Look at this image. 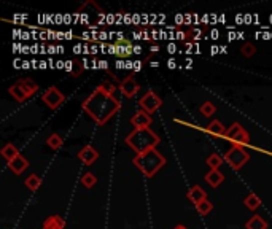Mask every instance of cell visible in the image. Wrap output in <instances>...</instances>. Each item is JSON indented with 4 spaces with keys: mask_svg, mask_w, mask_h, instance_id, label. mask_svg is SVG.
<instances>
[{
    "mask_svg": "<svg viewBox=\"0 0 272 229\" xmlns=\"http://www.w3.org/2000/svg\"><path fill=\"white\" fill-rule=\"evenodd\" d=\"M16 84H20L22 90H24V92H26V96H28V99H30L32 96L38 91V84L37 83H34L30 78H21V80H18V83Z\"/></svg>",
    "mask_w": 272,
    "mask_h": 229,
    "instance_id": "cell-15",
    "label": "cell"
},
{
    "mask_svg": "<svg viewBox=\"0 0 272 229\" xmlns=\"http://www.w3.org/2000/svg\"><path fill=\"white\" fill-rule=\"evenodd\" d=\"M96 183H98V177L92 172H86L82 177V184L84 188H92Z\"/></svg>",
    "mask_w": 272,
    "mask_h": 229,
    "instance_id": "cell-26",
    "label": "cell"
},
{
    "mask_svg": "<svg viewBox=\"0 0 272 229\" xmlns=\"http://www.w3.org/2000/svg\"><path fill=\"white\" fill-rule=\"evenodd\" d=\"M132 162L146 178H153L154 175L160 172V169H162V167L168 164V160H166L156 148H153L142 154H137L132 160Z\"/></svg>",
    "mask_w": 272,
    "mask_h": 229,
    "instance_id": "cell-3",
    "label": "cell"
},
{
    "mask_svg": "<svg viewBox=\"0 0 272 229\" xmlns=\"http://www.w3.org/2000/svg\"><path fill=\"white\" fill-rule=\"evenodd\" d=\"M169 67H170V68L175 67V62H174V60H169Z\"/></svg>",
    "mask_w": 272,
    "mask_h": 229,
    "instance_id": "cell-34",
    "label": "cell"
},
{
    "mask_svg": "<svg viewBox=\"0 0 272 229\" xmlns=\"http://www.w3.org/2000/svg\"><path fill=\"white\" fill-rule=\"evenodd\" d=\"M134 52H137V54H140V52H142V48H138V46H134Z\"/></svg>",
    "mask_w": 272,
    "mask_h": 229,
    "instance_id": "cell-31",
    "label": "cell"
},
{
    "mask_svg": "<svg viewBox=\"0 0 272 229\" xmlns=\"http://www.w3.org/2000/svg\"><path fill=\"white\" fill-rule=\"evenodd\" d=\"M255 52H256V46L253 45V43L247 42V43H244L242 48H240V54L244 58H252V56H255Z\"/></svg>",
    "mask_w": 272,
    "mask_h": 229,
    "instance_id": "cell-27",
    "label": "cell"
},
{
    "mask_svg": "<svg viewBox=\"0 0 272 229\" xmlns=\"http://www.w3.org/2000/svg\"><path fill=\"white\" fill-rule=\"evenodd\" d=\"M24 184H26V188H28V190H30V191H37V190L42 186V178L38 177V175L30 174L29 177L24 180Z\"/></svg>",
    "mask_w": 272,
    "mask_h": 229,
    "instance_id": "cell-21",
    "label": "cell"
},
{
    "mask_svg": "<svg viewBox=\"0 0 272 229\" xmlns=\"http://www.w3.org/2000/svg\"><path fill=\"white\" fill-rule=\"evenodd\" d=\"M226 130H228V129L223 126V122H222V121H218V120H214V121L207 126V132H208V134L215 136V137H224Z\"/></svg>",
    "mask_w": 272,
    "mask_h": 229,
    "instance_id": "cell-16",
    "label": "cell"
},
{
    "mask_svg": "<svg viewBox=\"0 0 272 229\" xmlns=\"http://www.w3.org/2000/svg\"><path fill=\"white\" fill-rule=\"evenodd\" d=\"M161 137L153 132L150 128L146 129H134L130 134L126 137V145L132 148L137 154H142L148 150H153L160 145Z\"/></svg>",
    "mask_w": 272,
    "mask_h": 229,
    "instance_id": "cell-2",
    "label": "cell"
},
{
    "mask_svg": "<svg viewBox=\"0 0 272 229\" xmlns=\"http://www.w3.org/2000/svg\"><path fill=\"white\" fill-rule=\"evenodd\" d=\"M99 153L92 145H84L80 152H78V160H80L84 166H92L98 161Z\"/></svg>",
    "mask_w": 272,
    "mask_h": 229,
    "instance_id": "cell-9",
    "label": "cell"
},
{
    "mask_svg": "<svg viewBox=\"0 0 272 229\" xmlns=\"http://www.w3.org/2000/svg\"><path fill=\"white\" fill-rule=\"evenodd\" d=\"M206 162H207V166L210 167V169H216V170H220V167L223 166V162H224V160L220 156V154H216V153H212L210 154L207 160H206Z\"/></svg>",
    "mask_w": 272,
    "mask_h": 229,
    "instance_id": "cell-22",
    "label": "cell"
},
{
    "mask_svg": "<svg viewBox=\"0 0 272 229\" xmlns=\"http://www.w3.org/2000/svg\"><path fill=\"white\" fill-rule=\"evenodd\" d=\"M82 108L90 118L96 121L98 126L107 124L108 120L120 112L121 102L116 99V96H112L99 84L90 98H86L82 104Z\"/></svg>",
    "mask_w": 272,
    "mask_h": 229,
    "instance_id": "cell-1",
    "label": "cell"
},
{
    "mask_svg": "<svg viewBox=\"0 0 272 229\" xmlns=\"http://www.w3.org/2000/svg\"><path fill=\"white\" fill-rule=\"evenodd\" d=\"M196 210H198V214H199L200 216H207V215L214 210V204H212V202H210L208 199H206V200L200 202V204L196 206Z\"/></svg>",
    "mask_w": 272,
    "mask_h": 229,
    "instance_id": "cell-24",
    "label": "cell"
},
{
    "mask_svg": "<svg viewBox=\"0 0 272 229\" xmlns=\"http://www.w3.org/2000/svg\"><path fill=\"white\" fill-rule=\"evenodd\" d=\"M8 94L12 96V98L16 100V102H26L28 100V96H26V92H24V90L20 86V84H13V86H10L8 88Z\"/></svg>",
    "mask_w": 272,
    "mask_h": 229,
    "instance_id": "cell-18",
    "label": "cell"
},
{
    "mask_svg": "<svg viewBox=\"0 0 272 229\" xmlns=\"http://www.w3.org/2000/svg\"><path fill=\"white\" fill-rule=\"evenodd\" d=\"M186 198H188V200H191L194 206H198V204H200L202 200L207 199V192H206L202 188H200L199 184H194V186H191V188L188 190Z\"/></svg>",
    "mask_w": 272,
    "mask_h": 229,
    "instance_id": "cell-11",
    "label": "cell"
},
{
    "mask_svg": "<svg viewBox=\"0 0 272 229\" xmlns=\"http://www.w3.org/2000/svg\"><path fill=\"white\" fill-rule=\"evenodd\" d=\"M206 182H207L212 188H218V186H220V184L224 182V175H223L220 170H216V169H210V170L206 174Z\"/></svg>",
    "mask_w": 272,
    "mask_h": 229,
    "instance_id": "cell-14",
    "label": "cell"
},
{
    "mask_svg": "<svg viewBox=\"0 0 272 229\" xmlns=\"http://www.w3.org/2000/svg\"><path fill=\"white\" fill-rule=\"evenodd\" d=\"M2 156L5 158V160L10 162V161H13L16 156H20V150L16 148V145H13V144H6L4 148H2Z\"/></svg>",
    "mask_w": 272,
    "mask_h": 229,
    "instance_id": "cell-19",
    "label": "cell"
},
{
    "mask_svg": "<svg viewBox=\"0 0 272 229\" xmlns=\"http://www.w3.org/2000/svg\"><path fill=\"white\" fill-rule=\"evenodd\" d=\"M136 66H134V68L136 70H138V68H142V62H134Z\"/></svg>",
    "mask_w": 272,
    "mask_h": 229,
    "instance_id": "cell-30",
    "label": "cell"
},
{
    "mask_svg": "<svg viewBox=\"0 0 272 229\" xmlns=\"http://www.w3.org/2000/svg\"><path fill=\"white\" fill-rule=\"evenodd\" d=\"M224 137H226L228 140H231V142L236 144V145H242V146H245V145H248V144H250V136H248V132L245 130V129L242 128V124H239V122H232V124H231L230 128H228Z\"/></svg>",
    "mask_w": 272,
    "mask_h": 229,
    "instance_id": "cell-5",
    "label": "cell"
},
{
    "mask_svg": "<svg viewBox=\"0 0 272 229\" xmlns=\"http://www.w3.org/2000/svg\"><path fill=\"white\" fill-rule=\"evenodd\" d=\"M100 86H102L104 90L107 91L108 94H112V96H115V91L118 90V88H116L115 84H113L112 82H102V83H100Z\"/></svg>",
    "mask_w": 272,
    "mask_h": 229,
    "instance_id": "cell-28",
    "label": "cell"
},
{
    "mask_svg": "<svg viewBox=\"0 0 272 229\" xmlns=\"http://www.w3.org/2000/svg\"><path fill=\"white\" fill-rule=\"evenodd\" d=\"M46 145H48L51 150H59V148H62L64 140H62V137H60L59 134H51V136L46 138Z\"/></svg>",
    "mask_w": 272,
    "mask_h": 229,
    "instance_id": "cell-23",
    "label": "cell"
},
{
    "mask_svg": "<svg viewBox=\"0 0 272 229\" xmlns=\"http://www.w3.org/2000/svg\"><path fill=\"white\" fill-rule=\"evenodd\" d=\"M152 122H153V118L144 110L136 112L132 114V118H130V124H132L136 129H146V128H150Z\"/></svg>",
    "mask_w": 272,
    "mask_h": 229,
    "instance_id": "cell-10",
    "label": "cell"
},
{
    "mask_svg": "<svg viewBox=\"0 0 272 229\" xmlns=\"http://www.w3.org/2000/svg\"><path fill=\"white\" fill-rule=\"evenodd\" d=\"M174 229H188V228H186V226H183V224H177Z\"/></svg>",
    "mask_w": 272,
    "mask_h": 229,
    "instance_id": "cell-32",
    "label": "cell"
},
{
    "mask_svg": "<svg viewBox=\"0 0 272 229\" xmlns=\"http://www.w3.org/2000/svg\"><path fill=\"white\" fill-rule=\"evenodd\" d=\"M245 229H268V223L261 215H255L245 223Z\"/></svg>",
    "mask_w": 272,
    "mask_h": 229,
    "instance_id": "cell-17",
    "label": "cell"
},
{
    "mask_svg": "<svg viewBox=\"0 0 272 229\" xmlns=\"http://www.w3.org/2000/svg\"><path fill=\"white\" fill-rule=\"evenodd\" d=\"M244 204L247 206L248 210H253V212H255V210H258L261 207V199L255 194V192H250V194L244 199Z\"/></svg>",
    "mask_w": 272,
    "mask_h": 229,
    "instance_id": "cell-20",
    "label": "cell"
},
{
    "mask_svg": "<svg viewBox=\"0 0 272 229\" xmlns=\"http://www.w3.org/2000/svg\"><path fill=\"white\" fill-rule=\"evenodd\" d=\"M199 112H200V114H204V116L210 118V116H214V114H215L216 107H215V104H214V102H204V104L199 107Z\"/></svg>",
    "mask_w": 272,
    "mask_h": 229,
    "instance_id": "cell-25",
    "label": "cell"
},
{
    "mask_svg": "<svg viewBox=\"0 0 272 229\" xmlns=\"http://www.w3.org/2000/svg\"><path fill=\"white\" fill-rule=\"evenodd\" d=\"M29 167V161L24 156H16L13 161L8 162V169H10L14 175H21L26 169Z\"/></svg>",
    "mask_w": 272,
    "mask_h": 229,
    "instance_id": "cell-12",
    "label": "cell"
},
{
    "mask_svg": "<svg viewBox=\"0 0 272 229\" xmlns=\"http://www.w3.org/2000/svg\"><path fill=\"white\" fill-rule=\"evenodd\" d=\"M99 68L108 70V62H107V60H100V62H99Z\"/></svg>",
    "mask_w": 272,
    "mask_h": 229,
    "instance_id": "cell-29",
    "label": "cell"
},
{
    "mask_svg": "<svg viewBox=\"0 0 272 229\" xmlns=\"http://www.w3.org/2000/svg\"><path fill=\"white\" fill-rule=\"evenodd\" d=\"M158 50H160V48H158V46H152V50H150V51H152L153 54H154V52H158Z\"/></svg>",
    "mask_w": 272,
    "mask_h": 229,
    "instance_id": "cell-33",
    "label": "cell"
},
{
    "mask_svg": "<svg viewBox=\"0 0 272 229\" xmlns=\"http://www.w3.org/2000/svg\"><path fill=\"white\" fill-rule=\"evenodd\" d=\"M66 96L60 92L56 86H51L48 90L42 94V102H45V105L51 110H58L60 105L64 104Z\"/></svg>",
    "mask_w": 272,
    "mask_h": 229,
    "instance_id": "cell-6",
    "label": "cell"
},
{
    "mask_svg": "<svg viewBox=\"0 0 272 229\" xmlns=\"http://www.w3.org/2000/svg\"><path fill=\"white\" fill-rule=\"evenodd\" d=\"M118 90H120V92H121L122 96H124V98L132 99L134 96L138 92L140 86H138V83L134 80V76H128V78H124V80H121V82H120Z\"/></svg>",
    "mask_w": 272,
    "mask_h": 229,
    "instance_id": "cell-8",
    "label": "cell"
},
{
    "mask_svg": "<svg viewBox=\"0 0 272 229\" xmlns=\"http://www.w3.org/2000/svg\"><path fill=\"white\" fill-rule=\"evenodd\" d=\"M140 107H142V110L144 112H146L148 114H153V113H156L158 110L161 108V105H162V100H161V98L158 96L156 92H153V91H146L145 92V96L142 99H140Z\"/></svg>",
    "mask_w": 272,
    "mask_h": 229,
    "instance_id": "cell-7",
    "label": "cell"
},
{
    "mask_svg": "<svg viewBox=\"0 0 272 229\" xmlns=\"http://www.w3.org/2000/svg\"><path fill=\"white\" fill-rule=\"evenodd\" d=\"M223 160L230 164L234 170H239V169H242V166H245L248 162V160H250V154L247 153V150H245L242 145H236V144H232L231 146H230V150L224 153V156H223Z\"/></svg>",
    "mask_w": 272,
    "mask_h": 229,
    "instance_id": "cell-4",
    "label": "cell"
},
{
    "mask_svg": "<svg viewBox=\"0 0 272 229\" xmlns=\"http://www.w3.org/2000/svg\"><path fill=\"white\" fill-rule=\"evenodd\" d=\"M42 229H66V220L59 215H51L43 222Z\"/></svg>",
    "mask_w": 272,
    "mask_h": 229,
    "instance_id": "cell-13",
    "label": "cell"
}]
</instances>
